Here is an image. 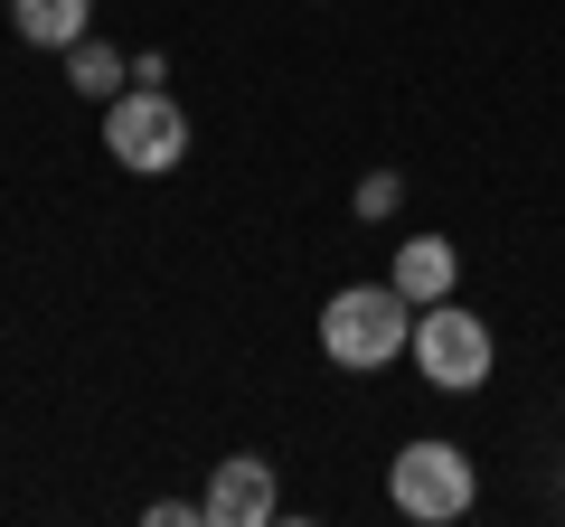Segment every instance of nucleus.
Returning a JSON list of instances; mask_svg holds the SVG:
<instances>
[{"mask_svg": "<svg viewBox=\"0 0 565 527\" xmlns=\"http://www.w3.org/2000/svg\"><path fill=\"white\" fill-rule=\"evenodd\" d=\"M415 340V302L396 283H349L321 302V358L367 377V367H396V348Z\"/></svg>", "mask_w": 565, "mask_h": 527, "instance_id": "1", "label": "nucleus"}, {"mask_svg": "<svg viewBox=\"0 0 565 527\" xmlns=\"http://www.w3.org/2000/svg\"><path fill=\"white\" fill-rule=\"evenodd\" d=\"M405 358L424 367V386H444V396H481L490 367H500V340H490L481 311H462L444 292V302H424L415 311V340H405Z\"/></svg>", "mask_w": 565, "mask_h": 527, "instance_id": "2", "label": "nucleus"}, {"mask_svg": "<svg viewBox=\"0 0 565 527\" xmlns=\"http://www.w3.org/2000/svg\"><path fill=\"white\" fill-rule=\"evenodd\" d=\"M386 499H396L405 518H424V527H452V518H471V499H481V471H471L462 443L424 433V443H405L396 462H386Z\"/></svg>", "mask_w": 565, "mask_h": 527, "instance_id": "3", "label": "nucleus"}, {"mask_svg": "<svg viewBox=\"0 0 565 527\" xmlns=\"http://www.w3.org/2000/svg\"><path fill=\"white\" fill-rule=\"evenodd\" d=\"M104 151H114L122 170H141V180L180 170L189 161V114L170 104V85H122V95L104 104Z\"/></svg>", "mask_w": 565, "mask_h": 527, "instance_id": "4", "label": "nucleus"}, {"mask_svg": "<svg viewBox=\"0 0 565 527\" xmlns=\"http://www.w3.org/2000/svg\"><path fill=\"white\" fill-rule=\"evenodd\" d=\"M207 527H274L282 518V490H274V462H255V452H226L217 481H207Z\"/></svg>", "mask_w": 565, "mask_h": 527, "instance_id": "5", "label": "nucleus"}, {"mask_svg": "<svg viewBox=\"0 0 565 527\" xmlns=\"http://www.w3.org/2000/svg\"><path fill=\"white\" fill-rule=\"evenodd\" d=\"M386 283H396L405 302L424 311V302H444V292L462 283V255H452L444 236H405V245H396V264H386Z\"/></svg>", "mask_w": 565, "mask_h": 527, "instance_id": "6", "label": "nucleus"}, {"mask_svg": "<svg viewBox=\"0 0 565 527\" xmlns=\"http://www.w3.org/2000/svg\"><path fill=\"white\" fill-rule=\"evenodd\" d=\"M10 20H20V47H76L95 0H10Z\"/></svg>", "mask_w": 565, "mask_h": 527, "instance_id": "7", "label": "nucleus"}, {"mask_svg": "<svg viewBox=\"0 0 565 527\" xmlns=\"http://www.w3.org/2000/svg\"><path fill=\"white\" fill-rule=\"evenodd\" d=\"M66 85H76L85 104H114L122 85H132V57L104 47V39H76V47H66Z\"/></svg>", "mask_w": 565, "mask_h": 527, "instance_id": "8", "label": "nucleus"}, {"mask_svg": "<svg viewBox=\"0 0 565 527\" xmlns=\"http://www.w3.org/2000/svg\"><path fill=\"white\" fill-rule=\"evenodd\" d=\"M396 207H405V180H396V170L359 180V217H396Z\"/></svg>", "mask_w": 565, "mask_h": 527, "instance_id": "9", "label": "nucleus"}, {"mask_svg": "<svg viewBox=\"0 0 565 527\" xmlns=\"http://www.w3.org/2000/svg\"><path fill=\"white\" fill-rule=\"evenodd\" d=\"M151 527H207V508H180V499H151Z\"/></svg>", "mask_w": 565, "mask_h": 527, "instance_id": "10", "label": "nucleus"}, {"mask_svg": "<svg viewBox=\"0 0 565 527\" xmlns=\"http://www.w3.org/2000/svg\"><path fill=\"white\" fill-rule=\"evenodd\" d=\"M556 508H565V490H556Z\"/></svg>", "mask_w": 565, "mask_h": 527, "instance_id": "11", "label": "nucleus"}, {"mask_svg": "<svg viewBox=\"0 0 565 527\" xmlns=\"http://www.w3.org/2000/svg\"><path fill=\"white\" fill-rule=\"evenodd\" d=\"M0 10H10V0H0Z\"/></svg>", "mask_w": 565, "mask_h": 527, "instance_id": "12", "label": "nucleus"}]
</instances>
